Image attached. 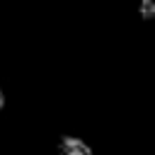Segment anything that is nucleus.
Returning a JSON list of instances; mask_svg holds the SVG:
<instances>
[{
  "label": "nucleus",
  "instance_id": "obj_1",
  "mask_svg": "<svg viewBox=\"0 0 155 155\" xmlns=\"http://www.w3.org/2000/svg\"><path fill=\"white\" fill-rule=\"evenodd\" d=\"M56 150L58 155H92V148L75 136H61L56 143Z\"/></svg>",
  "mask_w": 155,
  "mask_h": 155
},
{
  "label": "nucleus",
  "instance_id": "obj_2",
  "mask_svg": "<svg viewBox=\"0 0 155 155\" xmlns=\"http://www.w3.org/2000/svg\"><path fill=\"white\" fill-rule=\"evenodd\" d=\"M138 15H140L143 22L155 19V0H140L138 2Z\"/></svg>",
  "mask_w": 155,
  "mask_h": 155
},
{
  "label": "nucleus",
  "instance_id": "obj_3",
  "mask_svg": "<svg viewBox=\"0 0 155 155\" xmlns=\"http://www.w3.org/2000/svg\"><path fill=\"white\" fill-rule=\"evenodd\" d=\"M5 109V94H2V90H0V111Z\"/></svg>",
  "mask_w": 155,
  "mask_h": 155
}]
</instances>
